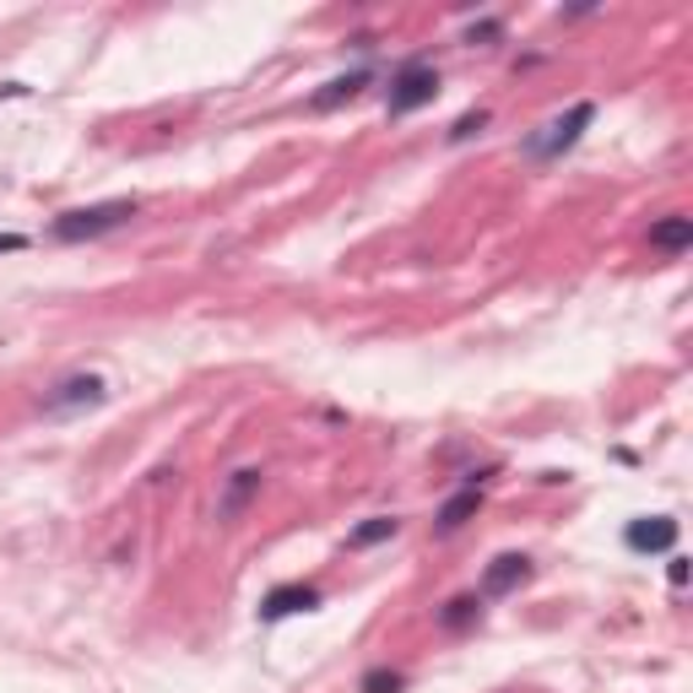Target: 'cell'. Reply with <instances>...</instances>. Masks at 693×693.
<instances>
[{"label":"cell","mask_w":693,"mask_h":693,"mask_svg":"<svg viewBox=\"0 0 693 693\" xmlns=\"http://www.w3.org/2000/svg\"><path fill=\"white\" fill-rule=\"evenodd\" d=\"M136 217V201H98V206H77L66 217H55V239L60 245H82V239H103Z\"/></svg>","instance_id":"cell-1"},{"label":"cell","mask_w":693,"mask_h":693,"mask_svg":"<svg viewBox=\"0 0 693 693\" xmlns=\"http://www.w3.org/2000/svg\"><path fill=\"white\" fill-rule=\"evenodd\" d=\"M439 98V71L428 60H407L396 77H390V92H385V115L402 120V115H417L423 103Z\"/></svg>","instance_id":"cell-2"},{"label":"cell","mask_w":693,"mask_h":693,"mask_svg":"<svg viewBox=\"0 0 693 693\" xmlns=\"http://www.w3.org/2000/svg\"><path fill=\"white\" fill-rule=\"evenodd\" d=\"M596 120V103H574L570 115H558V120H547L536 136H526V158H536V164H553V158H564L574 141L585 136V125Z\"/></svg>","instance_id":"cell-3"},{"label":"cell","mask_w":693,"mask_h":693,"mask_svg":"<svg viewBox=\"0 0 693 693\" xmlns=\"http://www.w3.org/2000/svg\"><path fill=\"white\" fill-rule=\"evenodd\" d=\"M103 402H109L103 374H71V379H60L55 390H43V412H49V417H66V412H82V407H103Z\"/></svg>","instance_id":"cell-4"},{"label":"cell","mask_w":693,"mask_h":693,"mask_svg":"<svg viewBox=\"0 0 693 693\" xmlns=\"http://www.w3.org/2000/svg\"><path fill=\"white\" fill-rule=\"evenodd\" d=\"M623 542L634 553H672L677 547V521L672 515H645V521H628Z\"/></svg>","instance_id":"cell-5"},{"label":"cell","mask_w":693,"mask_h":693,"mask_svg":"<svg viewBox=\"0 0 693 693\" xmlns=\"http://www.w3.org/2000/svg\"><path fill=\"white\" fill-rule=\"evenodd\" d=\"M315 607H320V591H315V585H277V591L260 602V617H266V623H283L293 612H315Z\"/></svg>","instance_id":"cell-6"},{"label":"cell","mask_w":693,"mask_h":693,"mask_svg":"<svg viewBox=\"0 0 693 693\" xmlns=\"http://www.w3.org/2000/svg\"><path fill=\"white\" fill-rule=\"evenodd\" d=\"M531 580V558L521 553H504V558H493L488 574H483V596H509L515 585H526Z\"/></svg>","instance_id":"cell-7"},{"label":"cell","mask_w":693,"mask_h":693,"mask_svg":"<svg viewBox=\"0 0 693 693\" xmlns=\"http://www.w3.org/2000/svg\"><path fill=\"white\" fill-rule=\"evenodd\" d=\"M477 504H483V483H466V488L455 493V498H445V509L434 515V531L439 536H449V531H461L472 515H477Z\"/></svg>","instance_id":"cell-8"},{"label":"cell","mask_w":693,"mask_h":693,"mask_svg":"<svg viewBox=\"0 0 693 693\" xmlns=\"http://www.w3.org/2000/svg\"><path fill=\"white\" fill-rule=\"evenodd\" d=\"M255 493H260V472H255V466L234 472V477H228V488H222V498H217V521H239V509H245Z\"/></svg>","instance_id":"cell-9"},{"label":"cell","mask_w":693,"mask_h":693,"mask_svg":"<svg viewBox=\"0 0 693 693\" xmlns=\"http://www.w3.org/2000/svg\"><path fill=\"white\" fill-rule=\"evenodd\" d=\"M693 245V217L683 211H672V217H661L651 222V249H666V255H683Z\"/></svg>","instance_id":"cell-10"},{"label":"cell","mask_w":693,"mask_h":693,"mask_svg":"<svg viewBox=\"0 0 693 693\" xmlns=\"http://www.w3.org/2000/svg\"><path fill=\"white\" fill-rule=\"evenodd\" d=\"M364 87H368V66H358V71H347V77H336V82H326V92H315V109H336V103L358 98Z\"/></svg>","instance_id":"cell-11"},{"label":"cell","mask_w":693,"mask_h":693,"mask_svg":"<svg viewBox=\"0 0 693 693\" xmlns=\"http://www.w3.org/2000/svg\"><path fill=\"white\" fill-rule=\"evenodd\" d=\"M396 526H402L396 515H374V521H364V526L353 531L347 542H353V547H374V542H385V536H396Z\"/></svg>","instance_id":"cell-12"},{"label":"cell","mask_w":693,"mask_h":693,"mask_svg":"<svg viewBox=\"0 0 693 693\" xmlns=\"http://www.w3.org/2000/svg\"><path fill=\"white\" fill-rule=\"evenodd\" d=\"M364 693H402V672H385V666H374L364 677Z\"/></svg>","instance_id":"cell-13"},{"label":"cell","mask_w":693,"mask_h":693,"mask_svg":"<svg viewBox=\"0 0 693 693\" xmlns=\"http://www.w3.org/2000/svg\"><path fill=\"white\" fill-rule=\"evenodd\" d=\"M483 125H488V109H477V115H461V120L449 125V141H472Z\"/></svg>","instance_id":"cell-14"},{"label":"cell","mask_w":693,"mask_h":693,"mask_svg":"<svg viewBox=\"0 0 693 693\" xmlns=\"http://www.w3.org/2000/svg\"><path fill=\"white\" fill-rule=\"evenodd\" d=\"M477 612H483V602H477V596H461V602H449L445 623H449V628H461V623H472Z\"/></svg>","instance_id":"cell-15"},{"label":"cell","mask_w":693,"mask_h":693,"mask_svg":"<svg viewBox=\"0 0 693 693\" xmlns=\"http://www.w3.org/2000/svg\"><path fill=\"white\" fill-rule=\"evenodd\" d=\"M666 580H672V591H683V585H689V558H672Z\"/></svg>","instance_id":"cell-16"},{"label":"cell","mask_w":693,"mask_h":693,"mask_svg":"<svg viewBox=\"0 0 693 693\" xmlns=\"http://www.w3.org/2000/svg\"><path fill=\"white\" fill-rule=\"evenodd\" d=\"M22 245H28L22 234H0V255H11V249H22Z\"/></svg>","instance_id":"cell-17"},{"label":"cell","mask_w":693,"mask_h":693,"mask_svg":"<svg viewBox=\"0 0 693 693\" xmlns=\"http://www.w3.org/2000/svg\"><path fill=\"white\" fill-rule=\"evenodd\" d=\"M22 92H28L22 82H6V87H0V98H22Z\"/></svg>","instance_id":"cell-18"}]
</instances>
